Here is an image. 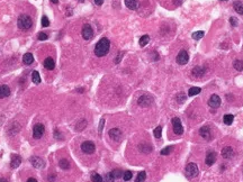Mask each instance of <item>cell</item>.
<instances>
[{
    "instance_id": "4316f807",
    "label": "cell",
    "mask_w": 243,
    "mask_h": 182,
    "mask_svg": "<svg viewBox=\"0 0 243 182\" xmlns=\"http://www.w3.org/2000/svg\"><path fill=\"white\" fill-rule=\"evenodd\" d=\"M111 174L113 175V178H114V179H119V178H122V176H123L124 172H122L120 170L116 169V170H113V171H111Z\"/></svg>"
},
{
    "instance_id": "4fadbf2b",
    "label": "cell",
    "mask_w": 243,
    "mask_h": 182,
    "mask_svg": "<svg viewBox=\"0 0 243 182\" xmlns=\"http://www.w3.org/2000/svg\"><path fill=\"white\" fill-rule=\"evenodd\" d=\"M233 155H234V151L232 150V147H230V146H226V147H224L223 150H222V156L224 157V159H232L233 157Z\"/></svg>"
},
{
    "instance_id": "5b68a950",
    "label": "cell",
    "mask_w": 243,
    "mask_h": 182,
    "mask_svg": "<svg viewBox=\"0 0 243 182\" xmlns=\"http://www.w3.org/2000/svg\"><path fill=\"white\" fill-rule=\"evenodd\" d=\"M172 127H173V131L177 135H181L184 133V127H182V124H181V120L178 117H175L172 119Z\"/></svg>"
},
{
    "instance_id": "f6af8a7d",
    "label": "cell",
    "mask_w": 243,
    "mask_h": 182,
    "mask_svg": "<svg viewBox=\"0 0 243 182\" xmlns=\"http://www.w3.org/2000/svg\"><path fill=\"white\" fill-rule=\"evenodd\" d=\"M51 1L53 2V4H55V5H56V4L59 2V0H51Z\"/></svg>"
},
{
    "instance_id": "9c48e42d",
    "label": "cell",
    "mask_w": 243,
    "mask_h": 182,
    "mask_svg": "<svg viewBox=\"0 0 243 182\" xmlns=\"http://www.w3.org/2000/svg\"><path fill=\"white\" fill-rule=\"evenodd\" d=\"M186 172H187V175L190 176V178H194L198 174V167L197 164L195 163H189L187 167H186Z\"/></svg>"
},
{
    "instance_id": "603a6c76",
    "label": "cell",
    "mask_w": 243,
    "mask_h": 182,
    "mask_svg": "<svg viewBox=\"0 0 243 182\" xmlns=\"http://www.w3.org/2000/svg\"><path fill=\"white\" fill-rule=\"evenodd\" d=\"M200 91H201V89L198 87H192L190 88L189 90H188V96H190V97H192V96H196V95H199L200 93Z\"/></svg>"
},
{
    "instance_id": "7c38bea8",
    "label": "cell",
    "mask_w": 243,
    "mask_h": 182,
    "mask_svg": "<svg viewBox=\"0 0 243 182\" xmlns=\"http://www.w3.org/2000/svg\"><path fill=\"white\" fill-rule=\"evenodd\" d=\"M30 163L34 168L37 169H42L44 168V161L42 160L41 157H37V156H32L30 157Z\"/></svg>"
},
{
    "instance_id": "d6a6232c",
    "label": "cell",
    "mask_w": 243,
    "mask_h": 182,
    "mask_svg": "<svg viewBox=\"0 0 243 182\" xmlns=\"http://www.w3.org/2000/svg\"><path fill=\"white\" fill-rule=\"evenodd\" d=\"M204 37V32H195L194 34H192V38L194 39H196V41H198V39H200V38H203Z\"/></svg>"
},
{
    "instance_id": "6da1fadb",
    "label": "cell",
    "mask_w": 243,
    "mask_h": 182,
    "mask_svg": "<svg viewBox=\"0 0 243 182\" xmlns=\"http://www.w3.org/2000/svg\"><path fill=\"white\" fill-rule=\"evenodd\" d=\"M109 48H111V42H109V39L106 38V37H104V38H101L96 44V46H95V54H96L98 58L105 56L109 52Z\"/></svg>"
},
{
    "instance_id": "f546056e",
    "label": "cell",
    "mask_w": 243,
    "mask_h": 182,
    "mask_svg": "<svg viewBox=\"0 0 243 182\" xmlns=\"http://www.w3.org/2000/svg\"><path fill=\"white\" fill-rule=\"evenodd\" d=\"M233 7H234V9H235V11L237 14L243 15V6L240 4V2H235V4L233 5Z\"/></svg>"
},
{
    "instance_id": "c3c4849f",
    "label": "cell",
    "mask_w": 243,
    "mask_h": 182,
    "mask_svg": "<svg viewBox=\"0 0 243 182\" xmlns=\"http://www.w3.org/2000/svg\"><path fill=\"white\" fill-rule=\"evenodd\" d=\"M223 1H225V0H223Z\"/></svg>"
},
{
    "instance_id": "5bb4252c",
    "label": "cell",
    "mask_w": 243,
    "mask_h": 182,
    "mask_svg": "<svg viewBox=\"0 0 243 182\" xmlns=\"http://www.w3.org/2000/svg\"><path fill=\"white\" fill-rule=\"evenodd\" d=\"M20 163H22V159H20V156H19V155H13V156H11L10 167H11L13 169L18 168V167L20 165Z\"/></svg>"
},
{
    "instance_id": "7bdbcfd3",
    "label": "cell",
    "mask_w": 243,
    "mask_h": 182,
    "mask_svg": "<svg viewBox=\"0 0 243 182\" xmlns=\"http://www.w3.org/2000/svg\"><path fill=\"white\" fill-rule=\"evenodd\" d=\"M104 0H95V4H96L97 6H100V5H103Z\"/></svg>"
},
{
    "instance_id": "d6986e66",
    "label": "cell",
    "mask_w": 243,
    "mask_h": 182,
    "mask_svg": "<svg viewBox=\"0 0 243 182\" xmlns=\"http://www.w3.org/2000/svg\"><path fill=\"white\" fill-rule=\"evenodd\" d=\"M204 73H205V69H203L201 66H196V67L192 70V75H194L195 78H200V77H203Z\"/></svg>"
},
{
    "instance_id": "2e32d148",
    "label": "cell",
    "mask_w": 243,
    "mask_h": 182,
    "mask_svg": "<svg viewBox=\"0 0 243 182\" xmlns=\"http://www.w3.org/2000/svg\"><path fill=\"white\" fill-rule=\"evenodd\" d=\"M9 95H10V89H9V87L6 86V84L0 86V99L6 98Z\"/></svg>"
},
{
    "instance_id": "1f68e13d",
    "label": "cell",
    "mask_w": 243,
    "mask_h": 182,
    "mask_svg": "<svg viewBox=\"0 0 243 182\" xmlns=\"http://www.w3.org/2000/svg\"><path fill=\"white\" fill-rule=\"evenodd\" d=\"M91 181L92 182H104V179L101 178V175L98 173H94L91 175Z\"/></svg>"
},
{
    "instance_id": "b9f144b4",
    "label": "cell",
    "mask_w": 243,
    "mask_h": 182,
    "mask_svg": "<svg viewBox=\"0 0 243 182\" xmlns=\"http://www.w3.org/2000/svg\"><path fill=\"white\" fill-rule=\"evenodd\" d=\"M230 22H231L232 26H236L237 25V20H236V18H234V17H231L230 18Z\"/></svg>"
},
{
    "instance_id": "484cf974",
    "label": "cell",
    "mask_w": 243,
    "mask_h": 182,
    "mask_svg": "<svg viewBox=\"0 0 243 182\" xmlns=\"http://www.w3.org/2000/svg\"><path fill=\"white\" fill-rule=\"evenodd\" d=\"M32 80H33V82H34L35 84H39V82H41V77H39V74H38L37 71H34V72L32 73Z\"/></svg>"
},
{
    "instance_id": "74e56055",
    "label": "cell",
    "mask_w": 243,
    "mask_h": 182,
    "mask_svg": "<svg viewBox=\"0 0 243 182\" xmlns=\"http://www.w3.org/2000/svg\"><path fill=\"white\" fill-rule=\"evenodd\" d=\"M114 178H113V175L109 173V174H106L105 175V178H104V182H114Z\"/></svg>"
},
{
    "instance_id": "d590c367",
    "label": "cell",
    "mask_w": 243,
    "mask_h": 182,
    "mask_svg": "<svg viewBox=\"0 0 243 182\" xmlns=\"http://www.w3.org/2000/svg\"><path fill=\"white\" fill-rule=\"evenodd\" d=\"M153 133H154V136L156 138H160V137H161V133H162V127L161 126H158V127L154 129Z\"/></svg>"
},
{
    "instance_id": "30bf717a",
    "label": "cell",
    "mask_w": 243,
    "mask_h": 182,
    "mask_svg": "<svg viewBox=\"0 0 243 182\" xmlns=\"http://www.w3.org/2000/svg\"><path fill=\"white\" fill-rule=\"evenodd\" d=\"M208 105L212 107V108H217L221 106V98L217 95H212V97L209 98L208 100Z\"/></svg>"
},
{
    "instance_id": "f35d334b",
    "label": "cell",
    "mask_w": 243,
    "mask_h": 182,
    "mask_svg": "<svg viewBox=\"0 0 243 182\" xmlns=\"http://www.w3.org/2000/svg\"><path fill=\"white\" fill-rule=\"evenodd\" d=\"M42 25H43V27H47V26L50 25V20H49V18H47L46 16H44V17L42 18Z\"/></svg>"
},
{
    "instance_id": "bcb514c9",
    "label": "cell",
    "mask_w": 243,
    "mask_h": 182,
    "mask_svg": "<svg viewBox=\"0 0 243 182\" xmlns=\"http://www.w3.org/2000/svg\"><path fill=\"white\" fill-rule=\"evenodd\" d=\"M0 182H7L6 179H0Z\"/></svg>"
},
{
    "instance_id": "3957f363",
    "label": "cell",
    "mask_w": 243,
    "mask_h": 182,
    "mask_svg": "<svg viewBox=\"0 0 243 182\" xmlns=\"http://www.w3.org/2000/svg\"><path fill=\"white\" fill-rule=\"evenodd\" d=\"M95 148H96L95 144L92 142H90V141H86V142H83L81 144V150H82L83 153L86 154H92L95 152Z\"/></svg>"
},
{
    "instance_id": "44dd1931",
    "label": "cell",
    "mask_w": 243,
    "mask_h": 182,
    "mask_svg": "<svg viewBox=\"0 0 243 182\" xmlns=\"http://www.w3.org/2000/svg\"><path fill=\"white\" fill-rule=\"evenodd\" d=\"M54 66H55V64H54V61H53V58H45L44 67L46 69V70H53V69H54Z\"/></svg>"
},
{
    "instance_id": "52a82bcc",
    "label": "cell",
    "mask_w": 243,
    "mask_h": 182,
    "mask_svg": "<svg viewBox=\"0 0 243 182\" xmlns=\"http://www.w3.org/2000/svg\"><path fill=\"white\" fill-rule=\"evenodd\" d=\"M188 60H189V55H188V53L185 51V50H181V51L179 52V53H178V55H177V58H176L177 63L178 64H180V65H185V64H187Z\"/></svg>"
},
{
    "instance_id": "e0dca14e",
    "label": "cell",
    "mask_w": 243,
    "mask_h": 182,
    "mask_svg": "<svg viewBox=\"0 0 243 182\" xmlns=\"http://www.w3.org/2000/svg\"><path fill=\"white\" fill-rule=\"evenodd\" d=\"M199 133H200V135H201L203 138H205V139L211 138V129H209V127H207V126L201 127L200 131H199Z\"/></svg>"
},
{
    "instance_id": "83f0119b",
    "label": "cell",
    "mask_w": 243,
    "mask_h": 182,
    "mask_svg": "<svg viewBox=\"0 0 243 182\" xmlns=\"http://www.w3.org/2000/svg\"><path fill=\"white\" fill-rule=\"evenodd\" d=\"M150 42V36L149 35H143V36L140 38V42H139V44H140V46H145L147 43Z\"/></svg>"
},
{
    "instance_id": "60d3db41",
    "label": "cell",
    "mask_w": 243,
    "mask_h": 182,
    "mask_svg": "<svg viewBox=\"0 0 243 182\" xmlns=\"http://www.w3.org/2000/svg\"><path fill=\"white\" fill-rule=\"evenodd\" d=\"M104 124H105V120H104V119H101V120H100V124H99V129H98L99 134H101V133H103Z\"/></svg>"
},
{
    "instance_id": "9a60e30c",
    "label": "cell",
    "mask_w": 243,
    "mask_h": 182,
    "mask_svg": "<svg viewBox=\"0 0 243 182\" xmlns=\"http://www.w3.org/2000/svg\"><path fill=\"white\" fill-rule=\"evenodd\" d=\"M215 161H216V153H215V152H209V153H207L205 162H206V164L208 167L213 165L214 163H215Z\"/></svg>"
},
{
    "instance_id": "cb8c5ba5",
    "label": "cell",
    "mask_w": 243,
    "mask_h": 182,
    "mask_svg": "<svg viewBox=\"0 0 243 182\" xmlns=\"http://www.w3.org/2000/svg\"><path fill=\"white\" fill-rule=\"evenodd\" d=\"M59 165L61 169H63V170H68V169H70V163H69V161L66 160V159H62V160L59 162Z\"/></svg>"
},
{
    "instance_id": "8d00e7d4",
    "label": "cell",
    "mask_w": 243,
    "mask_h": 182,
    "mask_svg": "<svg viewBox=\"0 0 243 182\" xmlns=\"http://www.w3.org/2000/svg\"><path fill=\"white\" fill-rule=\"evenodd\" d=\"M37 38H38L39 41H46V39L49 38V36H47L45 33L41 32V33H38V35H37Z\"/></svg>"
},
{
    "instance_id": "4dcf8cb0",
    "label": "cell",
    "mask_w": 243,
    "mask_h": 182,
    "mask_svg": "<svg viewBox=\"0 0 243 182\" xmlns=\"http://www.w3.org/2000/svg\"><path fill=\"white\" fill-rule=\"evenodd\" d=\"M233 119H234V116H233V115H225V116H224V124L232 125Z\"/></svg>"
},
{
    "instance_id": "e575fe53",
    "label": "cell",
    "mask_w": 243,
    "mask_h": 182,
    "mask_svg": "<svg viewBox=\"0 0 243 182\" xmlns=\"http://www.w3.org/2000/svg\"><path fill=\"white\" fill-rule=\"evenodd\" d=\"M123 178H124L125 181H130V180L133 178V173L131 171H125L124 174H123Z\"/></svg>"
},
{
    "instance_id": "ab89813d",
    "label": "cell",
    "mask_w": 243,
    "mask_h": 182,
    "mask_svg": "<svg viewBox=\"0 0 243 182\" xmlns=\"http://www.w3.org/2000/svg\"><path fill=\"white\" fill-rule=\"evenodd\" d=\"M177 99H178V102H179V103H182V102H185V100H186V96H185L184 93H179V95L177 96Z\"/></svg>"
},
{
    "instance_id": "d4e9b609",
    "label": "cell",
    "mask_w": 243,
    "mask_h": 182,
    "mask_svg": "<svg viewBox=\"0 0 243 182\" xmlns=\"http://www.w3.org/2000/svg\"><path fill=\"white\" fill-rule=\"evenodd\" d=\"M233 66L237 71H243V61L242 60H236L233 63Z\"/></svg>"
},
{
    "instance_id": "ee69618b",
    "label": "cell",
    "mask_w": 243,
    "mask_h": 182,
    "mask_svg": "<svg viewBox=\"0 0 243 182\" xmlns=\"http://www.w3.org/2000/svg\"><path fill=\"white\" fill-rule=\"evenodd\" d=\"M27 182H37L36 179H34V178H30L28 180H27Z\"/></svg>"
},
{
    "instance_id": "7dc6e473",
    "label": "cell",
    "mask_w": 243,
    "mask_h": 182,
    "mask_svg": "<svg viewBox=\"0 0 243 182\" xmlns=\"http://www.w3.org/2000/svg\"><path fill=\"white\" fill-rule=\"evenodd\" d=\"M78 1H80V2H82V1H85V0H78Z\"/></svg>"
},
{
    "instance_id": "ac0fdd59",
    "label": "cell",
    "mask_w": 243,
    "mask_h": 182,
    "mask_svg": "<svg viewBox=\"0 0 243 182\" xmlns=\"http://www.w3.org/2000/svg\"><path fill=\"white\" fill-rule=\"evenodd\" d=\"M23 62H24V64H26V65H30V64L34 62V56H33V54H32V53H26V54L23 56Z\"/></svg>"
},
{
    "instance_id": "f1b7e54d",
    "label": "cell",
    "mask_w": 243,
    "mask_h": 182,
    "mask_svg": "<svg viewBox=\"0 0 243 182\" xmlns=\"http://www.w3.org/2000/svg\"><path fill=\"white\" fill-rule=\"evenodd\" d=\"M145 178H147V173L144 171H142V172H140L137 174L136 179H135V182H144L145 181Z\"/></svg>"
},
{
    "instance_id": "8fae6325",
    "label": "cell",
    "mask_w": 243,
    "mask_h": 182,
    "mask_svg": "<svg viewBox=\"0 0 243 182\" xmlns=\"http://www.w3.org/2000/svg\"><path fill=\"white\" fill-rule=\"evenodd\" d=\"M109 136H111V138L113 139V141H115V142H118V141H120L122 139V131H119L118 128H113V129H111L109 131Z\"/></svg>"
},
{
    "instance_id": "8992f818",
    "label": "cell",
    "mask_w": 243,
    "mask_h": 182,
    "mask_svg": "<svg viewBox=\"0 0 243 182\" xmlns=\"http://www.w3.org/2000/svg\"><path fill=\"white\" fill-rule=\"evenodd\" d=\"M44 131H45V128L42 124L34 125V127H33V137L36 139H39L43 136Z\"/></svg>"
},
{
    "instance_id": "7402d4cb",
    "label": "cell",
    "mask_w": 243,
    "mask_h": 182,
    "mask_svg": "<svg viewBox=\"0 0 243 182\" xmlns=\"http://www.w3.org/2000/svg\"><path fill=\"white\" fill-rule=\"evenodd\" d=\"M140 151L142 153H150L152 151V146L149 144H141L140 145Z\"/></svg>"
},
{
    "instance_id": "836d02e7",
    "label": "cell",
    "mask_w": 243,
    "mask_h": 182,
    "mask_svg": "<svg viewBox=\"0 0 243 182\" xmlns=\"http://www.w3.org/2000/svg\"><path fill=\"white\" fill-rule=\"evenodd\" d=\"M173 151V146H168V147H164L161 151L162 155H169L171 152Z\"/></svg>"
},
{
    "instance_id": "277c9868",
    "label": "cell",
    "mask_w": 243,
    "mask_h": 182,
    "mask_svg": "<svg viewBox=\"0 0 243 182\" xmlns=\"http://www.w3.org/2000/svg\"><path fill=\"white\" fill-rule=\"evenodd\" d=\"M137 103L140 105L141 107H149V106H151L153 103V98L150 95H143L139 98Z\"/></svg>"
},
{
    "instance_id": "ba28073f",
    "label": "cell",
    "mask_w": 243,
    "mask_h": 182,
    "mask_svg": "<svg viewBox=\"0 0 243 182\" xmlns=\"http://www.w3.org/2000/svg\"><path fill=\"white\" fill-rule=\"evenodd\" d=\"M81 34H82V37H83L86 41H88V39H91L92 36H94V30H92V28H91L90 25L86 24V25L82 27Z\"/></svg>"
},
{
    "instance_id": "ffe728a7",
    "label": "cell",
    "mask_w": 243,
    "mask_h": 182,
    "mask_svg": "<svg viewBox=\"0 0 243 182\" xmlns=\"http://www.w3.org/2000/svg\"><path fill=\"white\" fill-rule=\"evenodd\" d=\"M125 5L128 9L135 10L137 8V6H139V1L137 0H125Z\"/></svg>"
},
{
    "instance_id": "7a4b0ae2",
    "label": "cell",
    "mask_w": 243,
    "mask_h": 182,
    "mask_svg": "<svg viewBox=\"0 0 243 182\" xmlns=\"http://www.w3.org/2000/svg\"><path fill=\"white\" fill-rule=\"evenodd\" d=\"M17 24H18V27L20 29L26 30V29H30L32 27L33 20H32V18H30V16H27V15H20L19 18H18Z\"/></svg>"
}]
</instances>
